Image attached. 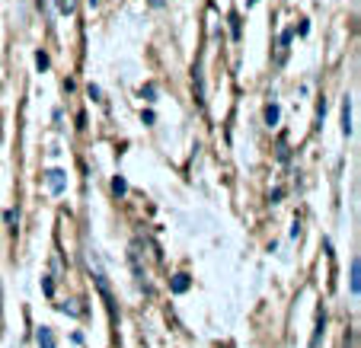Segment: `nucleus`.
<instances>
[{"label":"nucleus","mask_w":361,"mask_h":348,"mask_svg":"<svg viewBox=\"0 0 361 348\" xmlns=\"http://www.w3.org/2000/svg\"><path fill=\"white\" fill-rule=\"evenodd\" d=\"M45 182H48V192H55V195H61V192L68 189V179H64L61 170H48L45 173Z\"/></svg>","instance_id":"1"},{"label":"nucleus","mask_w":361,"mask_h":348,"mask_svg":"<svg viewBox=\"0 0 361 348\" xmlns=\"http://www.w3.org/2000/svg\"><path fill=\"white\" fill-rule=\"evenodd\" d=\"M348 291H352V297H358V294H361V259H352V275H348Z\"/></svg>","instance_id":"2"},{"label":"nucleus","mask_w":361,"mask_h":348,"mask_svg":"<svg viewBox=\"0 0 361 348\" xmlns=\"http://www.w3.org/2000/svg\"><path fill=\"white\" fill-rule=\"evenodd\" d=\"M35 342H39V348H58L55 333H51L48 326H39V329H35Z\"/></svg>","instance_id":"3"},{"label":"nucleus","mask_w":361,"mask_h":348,"mask_svg":"<svg viewBox=\"0 0 361 348\" xmlns=\"http://www.w3.org/2000/svg\"><path fill=\"white\" fill-rule=\"evenodd\" d=\"M342 131H345V135H352V99H345V103H342Z\"/></svg>","instance_id":"4"},{"label":"nucleus","mask_w":361,"mask_h":348,"mask_svg":"<svg viewBox=\"0 0 361 348\" xmlns=\"http://www.w3.org/2000/svg\"><path fill=\"white\" fill-rule=\"evenodd\" d=\"M323 329H326V313H320L317 316V333H314V342H310V345H320V335H323Z\"/></svg>","instance_id":"5"},{"label":"nucleus","mask_w":361,"mask_h":348,"mask_svg":"<svg viewBox=\"0 0 361 348\" xmlns=\"http://www.w3.org/2000/svg\"><path fill=\"white\" fill-rule=\"evenodd\" d=\"M185 287H189V275H176V281H173V291L183 294Z\"/></svg>","instance_id":"6"},{"label":"nucleus","mask_w":361,"mask_h":348,"mask_svg":"<svg viewBox=\"0 0 361 348\" xmlns=\"http://www.w3.org/2000/svg\"><path fill=\"white\" fill-rule=\"evenodd\" d=\"M266 122H269V125L279 122V106H275V103H272V106H266Z\"/></svg>","instance_id":"7"},{"label":"nucleus","mask_w":361,"mask_h":348,"mask_svg":"<svg viewBox=\"0 0 361 348\" xmlns=\"http://www.w3.org/2000/svg\"><path fill=\"white\" fill-rule=\"evenodd\" d=\"M58 7H61V13H74V10H77V0H58Z\"/></svg>","instance_id":"8"},{"label":"nucleus","mask_w":361,"mask_h":348,"mask_svg":"<svg viewBox=\"0 0 361 348\" xmlns=\"http://www.w3.org/2000/svg\"><path fill=\"white\" fill-rule=\"evenodd\" d=\"M112 189H116L118 195H122V192H125V179H116V182H112Z\"/></svg>","instance_id":"9"},{"label":"nucleus","mask_w":361,"mask_h":348,"mask_svg":"<svg viewBox=\"0 0 361 348\" xmlns=\"http://www.w3.org/2000/svg\"><path fill=\"white\" fill-rule=\"evenodd\" d=\"M0 316H4V287H0Z\"/></svg>","instance_id":"10"},{"label":"nucleus","mask_w":361,"mask_h":348,"mask_svg":"<svg viewBox=\"0 0 361 348\" xmlns=\"http://www.w3.org/2000/svg\"><path fill=\"white\" fill-rule=\"evenodd\" d=\"M150 4H154V7H160V4H164V0H150Z\"/></svg>","instance_id":"11"},{"label":"nucleus","mask_w":361,"mask_h":348,"mask_svg":"<svg viewBox=\"0 0 361 348\" xmlns=\"http://www.w3.org/2000/svg\"><path fill=\"white\" fill-rule=\"evenodd\" d=\"M250 4H256V0H250Z\"/></svg>","instance_id":"12"}]
</instances>
